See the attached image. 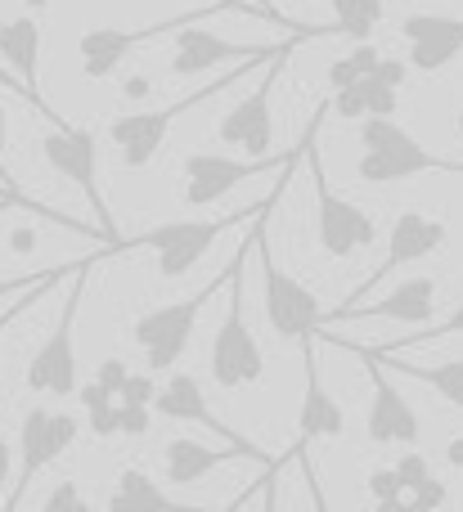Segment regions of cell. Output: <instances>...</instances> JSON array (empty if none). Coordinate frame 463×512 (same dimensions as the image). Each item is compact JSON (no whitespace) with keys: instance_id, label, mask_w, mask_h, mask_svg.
<instances>
[{"instance_id":"cell-1","label":"cell","mask_w":463,"mask_h":512,"mask_svg":"<svg viewBox=\"0 0 463 512\" xmlns=\"http://www.w3.org/2000/svg\"><path fill=\"white\" fill-rule=\"evenodd\" d=\"M329 113H333V104L320 99L315 113H311V122H306V131H302V140H297L288 153H266V158H230V153H207V149L185 153V162H180V176H185V203L189 207H212V203H221L230 189L248 185V180L266 176V171L297 167V162L311 153L315 135H320V126H324Z\"/></svg>"},{"instance_id":"cell-2","label":"cell","mask_w":463,"mask_h":512,"mask_svg":"<svg viewBox=\"0 0 463 512\" xmlns=\"http://www.w3.org/2000/svg\"><path fill=\"white\" fill-rule=\"evenodd\" d=\"M248 256H252V230L243 239V248L234 252V261L225 265L230 279H225V319L212 337V378L216 387L225 391H239V387H257L266 378V360H261V342L252 333L248 315H243V297H248V283H243V270H248Z\"/></svg>"},{"instance_id":"cell-3","label":"cell","mask_w":463,"mask_h":512,"mask_svg":"<svg viewBox=\"0 0 463 512\" xmlns=\"http://www.w3.org/2000/svg\"><path fill=\"white\" fill-rule=\"evenodd\" d=\"M360 162L356 176L369 185H396V180H414L428 171H446V176H463V162L441 158V153L423 149L396 117H365L360 122Z\"/></svg>"},{"instance_id":"cell-4","label":"cell","mask_w":463,"mask_h":512,"mask_svg":"<svg viewBox=\"0 0 463 512\" xmlns=\"http://www.w3.org/2000/svg\"><path fill=\"white\" fill-rule=\"evenodd\" d=\"M275 59V54H270ZM252 68H261V59H248V63H239L234 72H221L216 81H207L203 90H194V95H185V99H176V104H162V108H140V113H126V117H117L113 126H108V140L117 144V153H122V167L126 171H144L153 158H158V149H162V140L171 135V126L180 122L185 113H194V108H203L207 99H216V95H225V90L234 86V81H243Z\"/></svg>"},{"instance_id":"cell-5","label":"cell","mask_w":463,"mask_h":512,"mask_svg":"<svg viewBox=\"0 0 463 512\" xmlns=\"http://www.w3.org/2000/svg\"><path fill=\"white\" fill-rule=\"evenodd\" d=\"M270 207H261V212L252 216V243H257V261H261V292H266V324L275 328L284 342H302V337H311L315 328L329 324V310L320 306V297H315L302 279H293L288 270L275 265L270 243H266Z\"/></svg>"},{"instance_id":"cell-6","label":"cell","mask_w":463,"mask_h":512,"mask_svg":"<svg viewBox=\"0 0 463 512\" xmlns=\"http://www.w3.org/2000/svg\"><path fill=\"white\" fill-rule=\"evenodd\" d=\"M279 194H284V185L270 189L266 203H275ZM266 203L243 207V212H230V216H216V221H162V225H153V230L135 234L131 243H117L113 252H140V248H149V252H158V274H162V279H180V274H189L198 261H203V252L212 248V243L221 239L230 225L252 221V216H257Z\"/></svg>"},{"instance_id":"cell-7","label":"cell","mask_w":463,"mask_h":512,"mask_svg":"<svg viewBox=\"0 0 463 512\" xmlns=\"http://www.w3.org/2000/svg\"><path fill=\"white\" fill-rule=\"evenodd\" d=\"M311 41V36H288L275 50V59H266V77H257V86L221 117L216 126V140L230 144V149H243L252 158H266L270 144H275V86L284 81L288 59H293V45Z\"/></svg>"},{"instance_id":"cell-8","label":"cell","mask_w":463,"mask_h":512,"mask_svg":"<svg viewBox=\"0 0 463 512\" xmlns=\"http://www.w3.org/2000/svg\"><path fill=\"white\" fill-rule=\"evenodd\" d=\"M216 292H225V274H216L194 297H180V301H167V306L144 310L131 324V342L144 351V364H149L153 373H167L180 364V355L189 351V337H194V328H198V315H203V306Z\"/></svg>"},{"instance_id":"cell-9","label":"cell","mask_w":463,"mask_h":512,"mask_svg":"<svg viewBox=\"0 0 463 512\" xmlns=\"http://www.w3.org/2000/svg\"><path fill=\"white\" fill-rule=\"evenodd\" d=\"M90 265L95 261H77V270H72V292L63 297L59 319H54L50 337H45L41 351L27 364L23 382L36 396H72V391H77V342H72V328H77V310H81V297H86Z\"/></svg>"},{"instance_id":"cell-10","label":"cell","mask_w":463,"mask_h":512,"mask_svg":"<svg viewBox=\"0 0 463 512\" xmlns=\"http://www.w3.org/2000/svg\"><path fill=\"white\" fill-rule=\"evenodd\" d=\"M306 158H311V171H315V239H320V248L329 252L333 261H347V256L365 252L369 243L378 239L374 216H369L360 203L342 198L338 189L329 185L315 144H311V153H306Z\"/></svg>"},{"instance_id":"cell-11","label":"cell","mask_w":463,"mask_h":512,"mask_svg":"<svg viewBox=\"0 0 463 512\" xmlns=\"http://www.w3.org/2000/svg\"><path fill=\"white\" fill-rule=\"evenodd\" d=\"M41 158L50 162V171H59L68 185L81 189V198L90 203V212H95L99 230H108V234L117 239L113 212H108L104 194H99V140H95V131H86V126H63V122H54V131L41 135Z\"/></svg>"},{"instance_id":"cell-12","label":"cell","mask_w":463,"mask_h":512,"mask_svg":"<svg viewBox=\"0 0 463 512\" xmlns=\"http://www.w3.org/2000/svg\"><path fill=\"white\" fill-rule=\"evenodd\" d=\"M324 342H338L347 351H356V360L365 364L369 382H374V405H369V418H365V436L369 445H414L423 436V423L414 414V405L396 391V382L387 378V360L374 351V346H356V342H342V337L324 333Z\"/></svg>"},{"instance_id":"cell-13","label":"cell","mask_w":463,"mask_h":512,"mask_svg":"<svg viewBox=\"0 0 463 512\" xmlns=\"http://www.w3.org/2000/svg\"><path fill=\"white\" fill-rule=\"evenodd\" d=\"M207 14H234V5H207V9H189V14H176V18H162V23H149V27H90L81 32L77 41V54H81V72L86 81H104L122 68V59L135 50V45L153 41V36H167V32H180L185 23H198Z\"/></svg>"},{"instance_id":"cell-14","label":"cell","mask_w":463,"mask_h":512,"mask_svg":"<svg viewBox=\"0 0 463 512\" xmlns=\"http://www.w3.org/2000/svg\"><path fill=\"white\" fill-rule=\"evenodd\" d=\"M77 436H81V423L72 414H59V409H45V405L27 409L23 423H18V481H14V495L5 499V508L23 504L36 472H45L59 454H68Z\"/></svg>"},{"instance_id":"cell-15","label":"cell","mask_w":463,"mask_h":512,"mask_svg":"<svg viewBox=\"0 0 463 512\" xmlns=\"http://www.w3.org/2000/svg\"><path fill=\"white\" fill-rule=\"evenodd\" d=\"M450 230L446 221H437V216H423V212H401L392 225V234H387V256L378 261V270L369 274L360 288H351V301L369 297V292L378 288V283H387L396 270H405V265L423 261V256H432L437 248H446Z\"/></svg>"},{"instance_id":"cell-16","label":"cell","mask_w":463,"mask_h":512,"mask_svg":"<svg viewBox=\"0 0 463 512\" xmlns=\"http://www.w3.org/2000/svg\"><path fill=\"white\" fill-rule=\"evenodd\" d=\"M275 50H279V45H239V41H225V36L185 23L176 32L171 72H176V77H198V72H212V68H221V63H248V59L266 63Z\"/></svg>"},{"instance_id":"cell-17","label":"cell","mask_w":463,"mask_h":512,"mask_svg":"<svg viewBox=\"0 0 463 512\" xmlns=\"http://www.w3.org/2000/svg\"><path fill=\"white\" fill-rule=\"evenodd\" d=\"M234 459L270 463L257 445H234L230 441L225 450H216V445H203V441H194V436H176V441L162 445V477H167L176 490H189V486H198V481L212 477L221 463H234Z\"/></svg>"},{"instance_id":"cell-18","label":"cell","mask_w":463,"mask_h":512,"mask_svg":"<svg viewBox=\"0 0 463 512\" xmlns=\"http://www.w3.org/2000/svg\"><path fill=\"white\" fill-rule=\"evenodd\" d=\"M401 36L410 41V68L441 72L463 54V18L459 14H410L401 18Z\"/></svg>"},{"instance_id":"cell-19","label":"cell","mask_w":463,"mask_h":512,"mask_svg":"<svg viewBox=\"0 0 463 512\" xmlns=\"http://www.w3.org/2000/svg\"><path fill=\"white\" fill-rule=\"evenodd\" d=\"M302 369H306V391H302V414H297V436L302 441H333V436L347 432V414H342L338 396L324 387L315 333L302 337Z\"/></svg>"},{"instance_id":"cell-20","label":"cell","mask_w":463,"mask_h":512,"mask_svg":"<svg viewBox=\"0 0 463 512\" xmlns=\"http://www.w3.org/2000/svg\"><path fill=\"white\" fill-rule=\"evenodd\" d=\"M437 310V279H405L387 292L383 301H347V306L329 310V324L342 319H401V324H428Z\"/></svg>"},{"instance_id":"cell-21","label":"cell","mask_w":463,"mask_h":512,"mask_svg":"<svg viewBox=\"0 0 463 512\" xmlns=\"http://www.w3.org/2000/svg\"><path fill=\"white\" fill-rule=\"evenodd\" d=\"M153 409H158L162 418H171V423H198V427H207V432H216L221 441L252 445V441H243V436L234 432L212 405H207L203 382H198L194 373H171V378L158 387V396H153Z\"/></svg>"},{"instance_id":"cell-22","label":"cell","mask_w":463,"mask_h":512,"mask_svg":"<svg viewBox=\"0 0 463 512\" xmlns=\"http://www.w3.org/2000/svg\"><path fill=\"white\" fill-rule=\"evenodd\" d=\"M0 59L9 63V72H14L18 81H23L27 99H32V104L41 108L50 122H59V117L45 108L41 90H36V72H41V18H36V14L5 18V23H0Z\"/></svg>"},{"instance_id":"cell-23","label":"cell","mask_w":463,"mask_h":512,"mask_svg":"<svg viewBox=\"0 0 463 512\" xmlns=\"http://www.w3.org/2000/svg\"><path fill=\"white\" fill-rule=\"evenodd\" d=\"M383 355V351H378ZM387 369L405 373V378L423 382V387L441 391V396L450 400L455 409H463V360H446V364H405V360H392V355H383Z\"/></svg>"},{"instance_id":"cell-24","label":"cell","mask_w":463,"mask_h":512,"mask_svg":"<svg viewBox=\"0 0 463 512\" xmlns=\"http://www.w3.org/2000/svg\"><path fill=\"white\" fill-rule=\"evenodd\" d=\"M324 5L338 14V32L347 36V41H369L374 27L387 18L383 0H324Z\"/></svg>"},{"instance_id":"cell-25","label":"cell","mask_w":463,"mask_h":512,"mask_svg":"<svg viewBox=\"0 0 463 512\" xmlns=\"http://www.w3.org/2000/svg\"><path fill=\"white\" fill-rule=\"evenodd\" d=\"M108 504H113V508H131V504H153V508H162V504H171V495H167V490H162L144 468H122V472H117L113 495H108Z\"/></svg>"},{"instance_id":"cell-26","label":"cell","mask_w":463,"mask_h":512,"mask_svg":"<svg viewBox=\"0 0 463 512\" xmlns=\"http://www.w3.org/2000/svg\"><path fill=\"white\" fill-rule=\"evenodd\" d=\"M378 59H383V54H378L374 45H369V41H356L347 54H342V59H333V63H329V72H324V81H329V90L351 86V81L369 77V72L378 68Z\"/></svg>"},{"instance_id":"cell-27","label":"cell","mask_w":463,"mask_h":512,"mask_svg":"<svg viewBox=\"0 0 463 512\" xmlns=\"http://www.w3.org/2000/svg\"><path fill=\"white\" fill-rule=\"evenodd\" d=\"M455 333H463V301L455 310H450L441 324H423V333H410V337H396V342H383L378 351H401V346H428V342H441V337H455Z\"/></svg>"},{"instance_id":"cell-28","label":"cell","mask_w":463,"mask_h":512,"mask_svg":"<svg viewBox=\"0 0 463 512\" xmlns=\"http://www.w3.org/2000/svg\"><path fill=\"white\" fill-rule=\"evenodd\" d=\"M360 90H365L369 117H396V108H401V86H392V81H383L378 72H369V77H360Z\"/></svg>"},{"instance_id":"cell-29","label":"cell","mask_w":463,"mask_h":512,"mask_svg":"<svg viewBox=\"0 0 463 512\" xmlns=\"http://www.w3.org/2000/svg\"><path fill=\"white\" fill-rule=\"evenodd\" d=\"M72 270H77V265H50V270H32V274H0V301L18 297V292L36 288V283H59V279H68Z\"/></svg>"},{"instance_id":"cell-30","label":"cell","mask_w":463,"mask_h":512,"mask_svg":"<svg viewBox=\"0 0 463 512\" xmlns=\"http://www.w3.org/2000/svg\"><path fill=\"white\" fill-rule=\"evenodd\" d=\"M86 414H90V432H95L99 441H108V436H122V405L104 400V405L86 409Z\"/></svg>"},{"instance_id":"cell-31","label":"cell","mask_w":463,"mask_h":512,"mask_svg":"<svg viewBox=\"0 0 463 512\" xmlns=\"http://www.w3.org/2000/svg\"><path fill=\"white\" fill-rule=\"evenodd\" d=\"M117 405H122V436H149L153 427L149 405H131V400H117Z\"/></svg>"},{"instance_id":"cell-32","label":"cell","mask_w":463,"mask_h":512,"mask_svg":"<svg viewBox=\"0 0 463 512\" xmlns=\"http://www.w3.org/2000/svg\"><path fill=\"white\" fill-rule=\"evenodd\" d=\"M41 504L50 508V512H54V508H86V495H81V486H77V481H72V477H63L59 486H54L50 495L41 499Z\"/></svg>"},{"instance_id":"cell-33","label":"cell","mask_w":463,"mask_h":512,"mask_svg":"<svg viewBox=\"0 0 463 512\" xmlns=\"http://www.w3.org/2000/svg\"><path fill=\"white\" fill-rule=\"evenodd\" d=\"M396 472H401L405 490H414V486H419V481H428V477H432V463L423 459L419 450H410V454H405L401 463H396ZM405 504H410V499H405Z\"/></svg>"},{"instance_id":"cell-34","label":"cell","mask_w":463,"mask_h":512,"mask_svg":"<svg viewBox=\"0 0 463 512\" xmlns=\"http://www.w3.org/2000/svg\"><path fill=\"white\" fill-rule=\"evenodd\" d=\"M410 508H437V504H446V486H441V477H428V481H419V486L410 490Z\"/></svg>"},{"instance_id":"cell-35","label":"cell","mask_w":463,"mask_h":512,"mask_svg":"<svg viewBox=\"0 0 463 512\" xmlns=\"http://www.w3.org/2000/svg\"><path fill=\"white\" fill-rule=\"evenodd\" d=\"M153 396H158V382H153L149 373H131L117 400H131V405H153Z\"/></svg>"},{"instance_id":"cell-36","label":"cell","mask_w":463,"mask_h":512,"mask_svg":"<svg viewBox=\"0 0 463 512\" xmlns=\"http://www.w3.org/2000/svg\"><path fill=\"white\" fill-rule=\"evenodd\" d=\"M50 288H54V283H41V288H27V292H18V297H14V306H9V310H0V333H5V328L14 324V319L23 315L27 306H36V301H41Z\"/></svg>"},{"instance_id":"cell-37","label":"cell","mask_w":463,"mask_h":512,"mask_svg":"<svg viewBox=\"0 0 463 512\" xmlns=\"http://www.w3.org/2000/svg\"><path fill=\"white\" fill-rule=\"evenodd\" d=\"M126 378H131V369H126L122 360H104V364H99V369H95V382H104V387L113 391V396H122Z\"/></svg>"},{"instance_id":"cell-38","label":"cell","mask_w":463,"mask_h":512,"mask_svg":"<svg viewBox=\"0 0 463 512\" xmlns=\"http://www.w3.org/2000/svg\"><path fill=\"white\" fill-rule=\"evenodd\" d=\"M378 77L383 81H392V86H405V77H410V63H401V59H378Z\"/></svg>"},{"instance_id":"cell-39","label":"cell","mask_w":463,"mask_h":512,"mask_svg":"<svg viewBox=\"0 0 463 512\" xmlns=\"http://www.w3.org/2000/svg\"><path fill=\"white\" fill-rule=\"evenodd\" d=\"M9 468H14V450H9V441L0 436V504H5V481H9Z\"/></svg>"},{"instance_id":"cell-40","label":"cell","mask_w":463,"mask_h":512,"mask_svg":"<svg viewBox=\"0 0 463 512\" xmlns=\"http://www.w3.org/2000/svg\"><path fill=\"white\" fill-rule=\"evenodd\" d=\"M149 90H153L149 77H131V81L122 86V95H126V99H149Z\"/></svg>"},{"instance_id":"cell-41","label":"cell","mask_w":463,"mask_h":512,"mask_svg":"<svg viewBox=\"0 0 463 512\" xmlns=\"http://www.w3.org/2000/svg\"><path fill=\"white\" fill-rule=\"evenodd\" d=\"M446 454H450V463L463 472V436H450V445H446Z\"/></svg>"},{"instance_id":"cell-42","label":"cell","mask_w":463,"mask_h":512,"mask_svg":"<svg viewBox=\"0 0 463 512\" xmlns=\"http://www.w3.org/2000/svg\"><path fill=\"white\" fill-rule=\"evenodd\" d=\"M32 243H36V239H32V234H27V230H18V234H14V248H18V252H27V248H32Z\"/></svg>"},{"instance_id":"cell-43","label":"cell","mask_w":463,"mask_h":512,"mask_svg":"<svg viewBox=\"0 0 463 512\" xmlns=\"http://www.w3.org/2000/svg\"><path fill=\"white\" fill-rule=\"evenodd\" d=\"M45 5H50V0H23V9H32V14H41Z\"/></svg>"},{"instance_id":"cell-44","label":"cell","mask_w":463,"mask_h":512,"mask_svg":"<svg viewBox=\"0 0 463 512\" xmlns=\"http://www.w3.org/2000/svg\"><path fill=\"white\" fill-rule=\"evenodd\" d=\"M9 207H23L18 198H9V194H0V212H9Z\"/></svg>"},{"instance_id":"cell-45","label":"cell","mask_w":463,"mask_h":512,"mask_svg":"<svg viewBox=\"0 0 463 512\" xmlns=\"http://www.w3.org/2000/svg\"><path fill=\"white\" fill-rule=\"evenodd\" d=\"M0 86H14V90H23V86H18V81H9V77H0ZM23 95H27V90H23Z\"/></svg>"},{"instance_id":"cell-46","label":"cell","mask_w":463,"mask_h":512,"mask_svg":"<svg viewBox=\"0 0 463 512\" xmlns=\"http://www.w3.org/2000/svg\"><path fill=\"white\" fill-rule=\"evenodd\" d=\"M455 131L463 135V108H459V117H455Z\"/></svg>"},{"instance_id":"cell-47","label":"cell","mask_w":463,"mask_h":512,"mask_svg":"<svg viewBox=\"0 0 463 512\" xmlns=\"http://www.w3.org/2000/svg\"><path fill=\"white\" fill-rule=\"evenodd\" d=\"M0 194H5V189H0ZM9 198H14V194H9Z\"/></svg>"}]
</instances>
